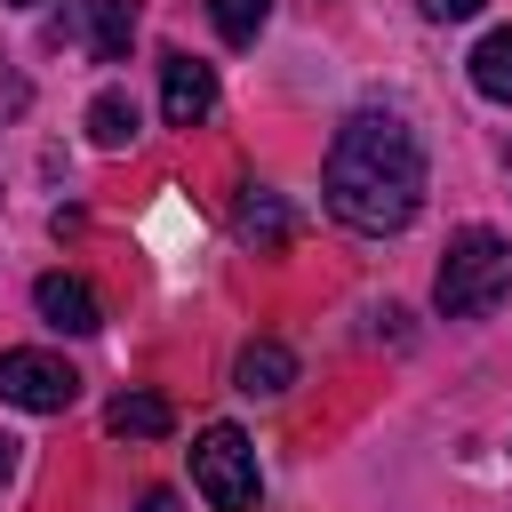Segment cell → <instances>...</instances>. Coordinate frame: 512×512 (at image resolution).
<instances>
[{"label": "cell", "instance_id": "8", "mask_svg": "<svg viewBox=\"0 0 512 512\" xmlns=\"http://www.w3.org/2000/svg\"><path fill=\"white\" fill-rule=\"evenodd\" d=\"M104 424H112L120 440H160L176 416H168V400H160V392H120V400L104 408Z\"/></svg>", "mask_w": 512, "mask_h": 512}, {"label": "cell", "instance_id": "3", "mask_svg": "<svg viewBox=\"0 0 512 512\" xmlns=\"http://www.w3.org/2000/svg\"><path fill=\"white\" fill-rule=\"evenodd\" d=\"M192 488L216 504V512H256L264 504V480H256V448L240 424H208L192 440Z\"/></svg>", "mask_w": 512, "mask_h": 512}, {"label": "cell", "instance_id": "14", "mask_svg": "<svg viewBox=\"0 0 512 512\" xmlns=\"http://www.w3.org/2000/svg\"><path fill=\"white\" fill-rule=\"evenodd\" d=\"M480 8H488V0H424L432 24H464V16H480Z\"/></svg>", "mask_w": 512, "mask_h": 512}, {"label": "cell", "instance_id": "16", "mask_svg": "<svg viewBox=\"0 0 512 512\" xmlns=\"http://www.w3.org/2000/svg\"><path fill=\"white\" fill-rule=\"evenodd\" d=\"M136 512H176V496H168V488H152V496H144Z\"/></svg>", "mask_w": 512, "mask_h": 512}, {"label": "cell", "instance_id": "4", "mask_svg": "<svg viewBox=\"0 0 512 512\" xmlns=\"http://www.w3.org/2000/svg\"><path fill=\"white\" fill-rule=\"evenodd\" d=\"M0 400H16L32 416H64L80 400V376L56 352H0Z\"/></svg>", "mask_w": 512, "mask_h": 512}, {"label": "cell", "instance_id": "2", "mask_svg": "<svg viewBox=\"0 0 512 512\" xmlns=\"http://www.w3.org/2000/svg\"><path fill=\"white\" fill-rule=\"evenodd\" d=\"M504 296H512V240L488 232V224H464V232L448 240L440 272H432L440 320H480V312H496Z\"/></svg>", "mask_w": 512, "mask_h": 512}, {"label": "cell", "instance_id": "12", "mask_svg": "<svg viewBox=\"0 0 512 512\" xmlns=\"http://www.w3.org/2000/svg\"><path fill=\"white\" fill-rule=\"evenodd\" d=\"M232 224H240V240H256V248H280L288 240V208L272 200V192H240V208H232Z\"/></svg>", "mask_w": 512, "mask_h": 512}, {"label": "cell", "instance_id": "13", "mask_svg": "<svg viewBox=\"0 0 512 512\" xmlns=\"http://www.w3.org/2000/svg\"><path fill=\"white\" fill-rule=\"evenodd\" d=\"M208 16H216V32H224L232 48H248V40L272 24V0H208Z\"/></svg>", "mask_w": 512, "mask_h": 512}, {"label": "cell", "instance_id": "10", "mask_svg": "<svg viewBox=\"0 0 512 512\" xmlns=\"http://www.w3.org/2000/svg\"><path fill=\"white\" fill-rule=\"evenodd\" d=\"M88 136H96L104 152L136 144V96H128V88H96V104H88Z\"/></svg>", "mask_w": 512, "mask_h": 512}, {"label": "cell", "instance_id": "18", "mask_svg": "<svg viewBox=\"0 0 512 512\" xmlns=\"http://www.w3.org/2000/svg\"><path fill=\"white\" fill-rule=\"evenodd\" d=\"M504 176H512V152H504Z\"/></svg>", "mask_w": 512, "mask_h": 512}, {"label": "cell", "instance_id": "11", "mask_svg": "<svg viewBox=\"0 0 512 512\" xmlns=\"http://www.w3.org/2000/svg\"><path fill=\"white\" fill-rule=\"evenodd\" d=\"M88 40H96L104 64H120L128 40H136V0H88Z\"/></svg>", "mask_w": 512, "mask_h": 512}, {"label": "cell", "instance_id": "9", "mask_svg": "<svg viewBox=\"0 0 512 512\" xmlns=\"http://www.w3.org/2000/svg\"><path fill=\"white\" fill-rule=\"evenodd\" d=\"M472 88L488 104H512V24H496L480 48H472Z\"/></svg>", "mask_w": 512, "mask_h": 512}, {"label": "cell", "instance_id": "15", "mask_svg": "<svg viewBox=\"0 0 512 512\" xmlns=\"http://www.w3.org/2000/svg\"><path fill=\"white\" fill-rule=\"evenodd\" d=\"M16 448H24V440H16V432H0V480L16 472Z\"/></svg>", "mask_w": 512, "mask_h": 512}, {"label": "cell", "instance_id": "7", "mask_svg": "<svg viewBox=\"0 0 512 512\" xmlns=\"http://www.w3.org/2000/svg\"><path fill=\"white\" fill-rule=\"evenodd\" d=\"M232 384H240L248 400H280V392L296 384V352H288V344H272V336H256V344L232 360Z\"/></svg>", "mask_w": 512, "mask_h": 512}, {"label": "cell", "instance_id": "5", "mask_svg": "<svg viewBox=\"0 0 512 512\" xmlns=\"http://www.w3.org/2000/svg\"><path fill=\"white\" fill-rule=\"evenodd\" d=\"M160 112H168V128H200L216 112V72L200 56H168L160 64Z\"/></svg>", "mask_w": 512, "mask_h": 512}, {"label": "cell", "instance_id": "1", "mask_svg": "<svg viewBox=\"0 0 512 512\" xmlns=\"http://www.w3.org/2000/svg\"><path fill=\"white\" fill-rule=\"evenodd\" d=\"M328 216L352 232H400L424 208V144L400 112H352L328 144Z\"/></svg>", "mask_w": 512, "mask_h": 512}, {"label": "cell", "instance_id": "17", "mask_svg": "<svg viewBox=\"0 0 512 512\" xmlns=\"http://www.w3.org/2000/svg\"><path fill=\"white\" fill-rule=\"evenodd\" d=\"M16 8H40V0H16Z\"/></svg>", "mask_w": 512, "mask_h": 512}, {"label": "cell", "instance_id": "6", "mask_svg": "<svg viewBox=\"0 0 512 512\" xmlns=\"http://www.w3.org/2000/svg\"><path fill=\"white\" fill-rule=\"evenodd\" d=\"M32 304H40V320H48V328H64V336L104 328V304H96V296H88V280H72V272H40V280H32Z\"/></svg>", "mask_w": 512, "mask_h": 512}]
</instances>
